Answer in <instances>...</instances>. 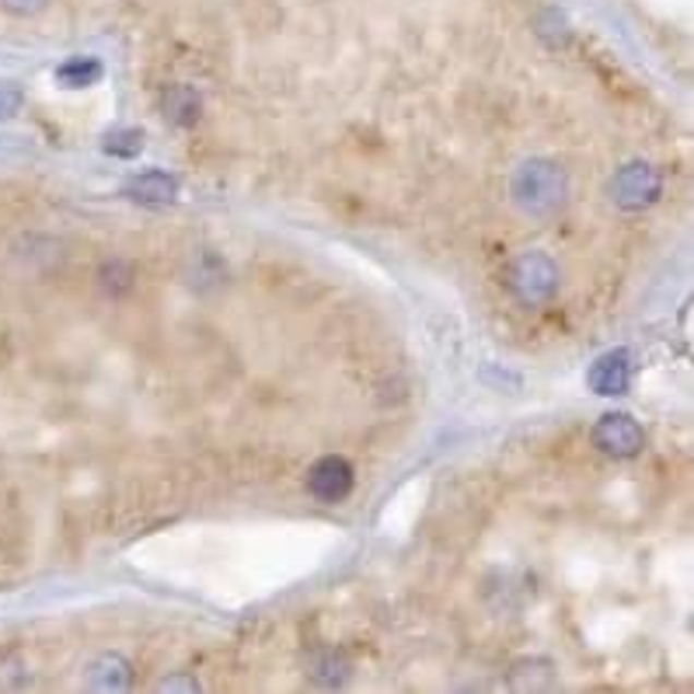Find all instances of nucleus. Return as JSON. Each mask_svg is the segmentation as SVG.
I'll return each instance as SVG.
<instances>
[{
    "instance_id": "obj_1",
    "label": "nucleus",
    "mask_w": 694,
    "mask_h": 694,
    "mask_svg": "<svg viewBox=\"0 0 694 694\" xmlns=\"http://www.w3.org/2000/svg\"><path fill=\"white\" fill-rule=\"evenodd\" d=\"M513 203L530 217H551L565 203V175L551 161H527L513 175Z\"/></svg>"
},
{
    "instance_id": "obj_2",
    "label": "nucleus",
    "mask_w": 694,
    "mask_h": 694,
    "mask_svg": "<svg viewBox=\"0 0 694 694\" xmlns=\"http://www.w3.org/2000/svg\"><path fill=\"white\" fill-rule=\"evenodd\" d=\"M559 287V270L555 262L541 252H524L510 265V290L517 294L524 304H545Z\"/></svg>"
},
{
    "instance_id": "obj_3",
    "label": "nucleus",
    "mask_w": 694,
    "mask_h": 694,
    "mask_svg": "<svg viewBox=\"0 0 694 694\" xmlns=\"http://www.w3.org/2000/svg\"><path fill=\"white\" fill-rule=\"evenodd\" d=\"M663 182L646 161H632L629 168H621L614 178V203L621 210H646L660 200Z\"/></svg>"
},
{
    "instance_id": "obj_4",
    "label": "nucleus",
    "mask_w": 694,
    "mask_h": 694,
    "mask_svg": "<svg viewBox=\"0 0 694 694\" xmlns=\"http://www.w3.org/2000/svg\"><path fill=\"white\" fill-rule=\"evenodd\" d=\"M594 443L608 457H635L638 451H643L646 433L632 416L608 412V416H600V422L594 426Z\"/></svg>"
},
{
    "instance_id": "obj_5",
    "label": "nucleus",
    "mask_w": 694,
    "mask_h": 694,
    "mask_svg": "<svg viewBox=\"0 0 694 694\" xmlns=\"http://www.w3.org/2000/svg\"><path fill=\"white\" fill-rule=\"evenodd\" d=\"M308 489L322 503H343L352 492V468L343 457H322L308 475Z\"/></svg>"
},
{
    "instance_id": "obj_6",
    "label": "nucleus",
    "mask_w": 694,
    "mask_h": 694,
    "mask_svg": "<svg viewBox=\"0 0 694 694\" xmlns=\"http://www.w3.org/2000/svg\"><path fill=\"white\" fill-rule=\"evenodd\" d=\"M597 395L603 398H618L625 395L629 384H632V356L625 349H614V352H603L600 360L590 367V378H586Z\"/></svg>"
},
{
    "instance_id": "obj_7",
    "label": "nucleus",
    "mask_w": 694,
    "mask_h": 694,
    "mask_svg": "<svg viewBox=\"0 0 694 694\" xmlns=\"http://www.w3.org/2000/svg\"><path fill=\"white\" fill-rule=\"evenodd\" d=\"M127 192L140 203H171L175 200V178L154 168V171L136 175Z\"/></svg>"
},
{
    "instance_id": "obj_8",
    "label": "nucleus",
    "mask_w": 694,
    "mask_h": 694,
    "mask_svg": "<svg viewBox=\"0 0 694 694\" xmlns=\"http://www.w3.org/2000/svg\"><path fill=\"white\" fill-rule=\"evenodd\" d=\"M98 77H101V63L87 60V57H74V60H67L57 70V81L67 84V87H74V92H81V87H87V84H95Z\"/></svg>"
},
{
    "instance_id": "obj_9",
    "label": "nucleus",
    "mask_w": 694,
    "mask_h": 694,
    "mask_svg": "<svg viewBox=\"0 0 694 694\" xmlns=\"http://www.w3.org/2000/svg\"><path fill=\"white\" fill-rule=\"evenodd\" d=\"M165 105H168V119L175 116L178 122H192L195 116H200V98H195L189 87H175Z\"/></svg>"
},
{
    "instance_id": "obj_10",
    "label": "nucleus",
    "mask_w": 694,
    "mask_h": 694,
    "mask_svg": "<svg viewBox=\"0 0 694 694\" xmlns=\"http://www.w3.org/2000/svg\"><path fill=\"white\" fill-rule=\"evenodd\" d=\"M22 109V92L11 81H0V119H11Z\"/></svg>"
},
{
    "instance_id": "obj_11",
    "label": "nucleus",
    "mask_w": 694,
    "mask_h": 694,
    "mask_svg": "<svg viewBox=\"0 0 694 694\" xmlns=\"http://www.w3.org/2000/svg\"><path fill=\"white\" fill-rule=\"evenodd\" d=\"M136 144H140V133H136V130L109 136V151H112V154H122V157H133V154L140 151Z\"/></svg>"
},
{
    "instance_id": "obj_12",
    "label": "nucleus",
    "mask_w": 694,
    "mask_h": 694,
    "mask_svg": "<svg viewBox=\"0 0 694 694\" xmlns=\"http://www.w3.org/2000/svg\"><path fill=\"white\" fill-rule=\"evenodd\" d=\"M0 4H4L8 11H14V14H32V11H39L46 0H0Z\"/></svg>"
}]
</instances>
